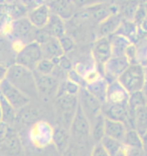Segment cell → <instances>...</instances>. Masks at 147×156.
Segmentation results:
<instances>
[{
    "label": "cell",
    "mask_w": 147,
    "mask_h": 156,
    "mask_svg": "<svg viewBox=\"0 0 147 156\" xmlns=\"http://www.w3.org/2000/svg\"><path fill=\"white\" fill-rule=\"evenodd\" d=\"M6 80L28 96L29 98H36L38 94L33 71L21 65L13 64L9 66Z\"/></svg>",
    "instance_id": "1"
},
{
    "label": "cell",
    "mask_w": 147,
    "mask_h": 156,
    "mask_svg": "<svg viewBox=\"0 0 147 156\" xmlns=\"http://www.w3.org/2000/svg\"><path fill=\"white\" fill-rule=\"evenodd\" d=\"M117 81L129 93L141 91L145 86L144 68L140 64H130Z\"/></svg>",
    "instance_id": "2"
},
{
    "label": "cell",
    "mask_w": 147,
    "mask_h": 156,
    "mask_svg": "<svg viewBox=\"0 0 147 156\" xmlns=\"http://www.w3.org/2000/svg\"><path fill=\"white\" fill-rule=\"evenodd\" d=\"M70 134L72 141L87 144L91 139V123L84 114L80 105L77 108L73 121L70 127Z\"/></svg>",
    "instance_id": "3"
},
{
    "label": "cell",
    "mask_w": 147,
    "mask_h": 156,
    "mask_svg": "<svg viewBox=\"0 0 147 156\" xmlns=\"http://www.w3.org/2000/svg\"><path fill=\"white\" fill-rule=\"evenodd\" d=\"M79 105L88 118L90 123L92 124L96 118L102 115V105L103 104L96 96H94L85 86H82L78 93Z\"/></svg>",
    "instance_id": "4"
},
{
    "label": "cell",
    "mask_w": 147,
    "mask_h": 156,
    "mask_svg": "<svg viewBox=\"0 0 147 156\" xmlns=\"http://www.w3.org/2000/svg\"><path fill=\"white\" fill-rule=\"evenodd\" d=\"M54 128L45 121H37L30 128L29 139L33 146L37 148H45L52 143Z\"/></svg>",
    "instance_id": "5"
},
{
    "label": "cell",
    "mask_w": 147,
    "mask_h": 156,
    "mask_svg": "<svg viewBox=\"0 0 147 156\" xmlns=\"http://www.w3.org/2000/svg\"><path fill=\"white\" fill-rule=\"evenodd\" d=\"M42 59V53L39 44L36 42H31L26 44L22 51L16 55L15 64L21 65L27 69L34 71Z\"/></svg>",
    "instance_id": "6"
},
{
    "label": "cell",
    "mask_w": 147,
    "mask_h": 156,
    "mask_svg": "<svg viewBox=\"0 0 147 156\" xmlns=\"http://www.w3.org/2000/svg\"><path fill=\"white\" fill-rule=\"evenodd\" d=\"M79 107V99L78 95L64 94L58 96L57 99V108L61 116L62 121L65 125L71 127L77 108Z\"/></svg>",
    "instance_id": "7"
},
{
    "label": "cell",
    "mask_w": 147,
    "mask_h": 156,
    "mask_svg": "<svg viewBox=\"0 0 147 156\" xmlns=\"http://www.w3.org/2000/svg\"><path fill=\"white\" fill-rule=\"evenodd\" d=\"M0 94L10 104L16 111L25 107L30 102V98L21 92L19 89L13 86L7 80H4L0 84Z\"/></svg>",
    "instance_id": "8"
},
{
    "label": "cell",
    "mask_w": 147,
    "mask_h": 156,
    "mask_svg": "<svg viewBox=\"0 0 147 156\" xmlns=\"http://www.w3.org/2000/svg\"><path fill=\"white\" fill-rule=\"evenodd\" d=\"M130 63L125 56L121 57H111L106 62L102 69V75L107 80L108 83L118 80L122 73L126 70Z\"/></svg>",
    "instance_id": "9"
},
{
    "label": "cell",
    "mask_w": 147,
    "mask_h": 156,
    "mask_svg": "<svg viewBox=\"0 0 147 156\" xmlns=\"http://www.w3.org/2000/svg\"><path fill=\"white\" fill-rule=\"evenodd\" d=\"M37 29H35L27 17L18 18L13 20V29H12V35L14 39L23 41L25 44L34 42L35 40V34Z\"/></svg>",
    "instance_id": "10"
},
{
    "label": "cell",
    "mask_w": 147,
    "mask_h": 156,
    "mask_svg": "<svg viewBox=\"0 0 147 156\" xmlns=\"http://www.w3.org/2000/svg\"><path fill=\"white\" fill-rule=\"evenodd\" d=\"M92 56L95 64L103 69L105 63L112 57V49L109 38H99L94 43Z\"/></svg>",
    "instance_id": "11"
},
{
    "label": "cell",
    "mask_w": 147,
    "mask_h": 156,
    "mask_svg": "<svg viewBox=\"0 0 147 156\" xmlns=\"http://www.w3.org/2000/svg\"><path fill=\"white\" fill-rule=\"evenodd\" d=\"M35 77L36 87L38 93L42 95L51 98V96L58 94V90L59 87V80L52 75H43L33 71Z\"/></svg>",
    "instance_id": "12"
},
{
    "label": "cell",
    "mask_w": 147,
    "mask_h": 156,
    "mask_svg": "<svg viewBox=\"0 0 147 156\" xmlns=\"http://www.w3.org/2000/svg\"><path fill=\"white\" fill-rule=\"evenodd\" d=\"M22 151V144L17 132L14 129L0 143V155L19 156Z\"/></svg>",
    "instance_id": "13"
},
{
    "label": "cell",
    "mask_w": 147,
    "mask_h": 156,
    "mask_svg": "<svg viewBox=\"0 0 147 156\" xmlns=\"http://www.w3.org/2000/svg\"><path fill=\"white\" fill-rule=\"evenodd\" d=\"M129 94L130 93L117 80L113 81L108 84L107 92H106V101L104 104H128Z\"/></svg>",
    "instance_id": "14"
},
{
    "label": "cell",
    "mask_w": 147,
    "mask_h": 156,
    "mask_svg": "<svg viewBox=\"0 0 147 156\" xmlns=\"http://www.w3.org/2000/svg\"><path fill=\"white\" fill-rule=\"evenodd\" d=\"M52 11L48 4H42L31 9L27 13V18L31 24L37 30H42L48 23Z\"/></svg>",
    "instance_id": "15"
},
{
    "label": "cell",
    "mask_w": 147,
    "mask_h": 156,
    "mask_svg": "<svg viewBox=\"0 0 147 156\" xmlns=\"http://www.w3.org/2000/svg\"><path fill=\"white\" fill-rule=\"evenodd\" d=\"M128 113H129L128 104H103L102 105V115L109 120L122 122L125 124L128 117Z\"/></svg>",
    "instance_id": "16"
},
{
    "label": "cell",
    "mask_w": 147,
    "mask_h": 156,
    "mask_svg": "<svg viewBox=\"0 0 147 156\" xmlns=\"http://www.w3.org/2000/svg\"><path fill=\"white\" fill-rule=\"evenodd\" d=\"M48 7L52 13L58 15L64 20H70L72 16H74L77 8L71 0H52L49 2Z\"/></svg>",
    "instance_id": "17"
},
{
    "label": "cell",
    "mask_w": 147,
    "mask_h": 156,
    "mask_svg": "<svg viewBox=\"0 0 147 156\" xmlns=\"http://www.w3.org/2000/svg\"><path fill=\"white\" fill-rule=\"evenodd\" d=\"M123 17L120 13H114L99 24V38H109L117 32Z\"/></svg>",
    "instance_id": "18"
},
{
    "label": "cell",
    "mask_w": 147,
    "mask_h": 156,
    "mask_svg": "<svg viewBox=\"0 0 147 156\" xmlns=\"http://www.w3.org/2000/svg\"><path fill=\"white\" fill-rule=\"evenodd\" d=\"M40 49H42V58L49 59L52 60L55 58L62 57L65 55L64 51H62L59 41L57 38H52V37H48L45 42L39 44Z\"/></svg>",
    "instance_id": "19"
},
{
    "label": "cell",
    "mask_w": 147,
    "mask_h": 156,
    "mask_svg": "<svg viewBox=\"0 0 147 156\" xmlns=\"http://www.w3.org/2000/svg\"><path fill=\"white\" fill-rule=\"evenodd\" d=\"M127 130V126L122 122L109 120L105 118V136L123 142Z\"/></svg>",
    "instance_id": "20"
},
{
    "label": "cell",
    "mask_w": 147,
    "mask_h": 156,
    "mask_svg": "<svg viewBox=\"0 0 147 156\" xmlns=\"http://www.w3.org/2000/svg\"><path fill=\"white\" fill-rule=\"evenodd\" d=\"M42 30L46 33L49 37L59 39L65 35V20L58 15L52 13L48 23L43 27Z\"/></svg>",
    "instance_id": "21"
},
{
    "label": "cell",
    "mask_w": 147,
    "mask_h": 156,
    "mask_svg": "<svg viewBox=\"0 0 147 156\" xmlns=\"http://www.w3.org/2000/svg\"><path fill=\"white\" fill-rule=\"evenodd\" d=\"M87 11H88L89 14L92 15L96 20L101 23V21L106 20L108 16H110L111 14L119 13V8H117L116 6H111L108 4L99 3V4L90 5L89 7L87 8Z\"/></svg>",
    "instance_id": "22"
},
{
    "label": "cell",
    "mask_w": 147,
    "mask_h": 156,
    "mask_svg": "<svg viewBox=\"0 0 147 156\" xmlns=\"http://www.w3.org/2000/svg\"><path fill=\"white\" fill-rule=\"evenodd\" d=\"M71 142V134L65 127H55L52 132V144L59 153H64Z\"/></svg>",
    "instance_id": "23"
},
{
    "label": "cell",
    "mask_w": 147,
    "mask_h": 156,
    "mask_svg": "<svg viewBox=\"0 0 147 156\" xmlns=\"http://www.w3.org/2000/svg\"><path fill=\"white\" fill-rule=\"evenodd\" d=\"M16 55L12 51L11 42L5 39V37H0V64L5 66H11L15 64Z\"/></svg>",
    "instance_id": "24"
},
{
    "label": "cell",
    "mask_w": 147,
    "mask_h": 156,
    "mask_svg": "<svg viewBox=\"0 0 147 156\" xmlns=\"http://www.w3.org/2000/svg\"><path fill=\"white\" fill-rule=\"evenodd\" d=\"M39 114L35 107L30 105L29 104L17 111V118L16 121H19L20 123L25 125H32L39 121Z\"/></svg>",
    "instance_id": "25"
},
{
    "label": "cell",
    "mask_w": 147,
    "mask_h": 156,
    "mask_svg": "<svg viewBox=\"0 0 147 156\" xmlns=\"http://www.w3.org/2000/svg\"><path fill=\"white\" fill-rule=\"evenodd\" d=\"M137 33H138V27L133 23V20H122L120 27L115 34L126 38L132 44H135L137 42Z\"/></svg>",
    "instance_id": "26"
},
{
    "label": "cell",
    "mask_w": 147,
    "mask_h": 156,
    "mask_svg": "<svg viewBox=\"0 0 147 156\" xmlns=\"http://www.w3.org/2000/svg\"><path fill=\"white\" fill-rule=\"evenodd\" d=\"M17 111L0 94V119L2 122L10 125L16 122Z\"/></svg>",
    "instance_id": "27"
},
{
    "label": "cell",
    "mask_w": 147,
    "mask_h": 156,
    "mask_svg": "<svg viewBox=\"0 0 147 156\" xmlns=\"http://www.w3.org/2000/svg\"><path fill=\"white\" fill-rule=\"evenodd\" d=\"M111 44V49H112V57H121L124 56L125 51L128 48V46L130 44H132L129 40L122 36H119L114 34L111 37H109Z\"/></svg>",
    "instance_id": "28"
},
{
    "label": "cell",
    "mask_w": 147,
    "mask_h": 156,
    "mask_svg": "<svg viewBox=\"0 0 147 156\" xmlns=\"http://www.w3.org/2000/svg\"><path fill=\"white\" fill-rule=\"evenodd\" d=\"M108 84L109 83L107 82V80L105 79L104 76H102L94 83L86 85L85 87L94 96H96L102 104H104L106 101V92H107Z\"/></svg>",
    "instance_id": "29"
},
{
    "label": "cell",
    "mask_w": 147,
    "mask_h": 156,
    "mask_svg": "<svg viewBox=\"0 0 147 156\" xmlns=\"http://www.w3.org/2000/svg\"><path fill=\"white\" fill-rule=\"evenodd\" d=\"M105 137V117L100 115L96 120L91 124V139L94 143H101Z\"/></svg>",
    "instance_id": "30"
},
{
    "label": "cell",
    "mask_w": 147,
    "mask_h": 156,
    "mask_svg": "<svg viewBox=\"0 0 147 156\" xmlns=\"http://www.w3.org/2000/svg\"><path fill=\"white\" fill-rule=\"evenodd\" d=\"M146 107L138 108L134 111L135 130L141 136L147 133V108Z\"/></svg>",
    "instance_id": "31"
},
{
    "label": "cell",
    "mask_w": 147,
    "mask_h": 156,
    "mask_svg": "<svg viewBox=\"0 0 147 156\" xmlns=\"http://www.w3.org/2000/svg\"><path fill=\"white\" fill-rule=\"evenodd\" d=\"M124 147L128 148H143V140L142 136L134 129L127 130L125 137L123 139Z\"/></svg>",
    "instance_id": "32"
},
{
    "label": "cell",
    "mask_w": 147,
    "mask_h": 156,
    "mask_svg": "<svg viewBox=\"0 0 147 156\" xmlns=\"http://www.w3.org/2000/svg\"><path fill=\"white\" fill-rule=\"evenodd\" d=\"M142 1L143 0H125L122 4L121 12H119L123 20H133L134 15Z\"/></svg>",
    "instance_id": "33"
},
{
    "label": "cell",
    "mask_w": 147,
    "mask_h": 156,
    "mask_svg": "<svg viewBox=\"0 0 147 156\" xmlns=\"http://www.w3.org/2000/svg\"><path fill=\"white\" fill-rule=\"evenodd\" d=\"M90 155H91V151H89L88 145L72 141V140L68 146V148L62 154V156H90Z\"/></svg>",
    "instance_id": "34"
},
{
    "label": "cell",
    "mask_w": 147,
    "mask_h": 156,
    "mask_svg": "<svg viewBox=\"0 0 147 156\" xmlns=\"http://www.w3.org/2000/svg\"><path fill=\"white\" fill-rule=\"evenodd\" d=\"M101 144L110 156H116L119 152H121L124 148V145L122 142L118 141V140H115L113 138H110V137H107V136H105L104 138H103V140L101 141Z\"/></svg>",
    "instance_id": "35"
},
{
    "label": "cell",
    "mask_w": 147,
    "mask_h": 156,
    "mask_svg": "<svg viewBox=\"0 0 147 156\" xmlns=\"http://www.w3.org/2000/svg\"><path fill=\"white\" fill-rule=\"evenodd\" d=\"M147 99L143 91H136L129 94V99H128V108L131 111H135L136 108L146 107Z\"/></svg>",
    "instance_id": "36"
},
{
    "label": "cell",
    "mask_w": 147,
    "mask_h": 156,
    "mask_svg": "<svg viewBox=\"0 0 147 156\" xmlns=\"http://www.w3.org/2000/svg\"><path fill=\"white\" fill-rule=\"evenodd\" d=\"M81 87L79 84L72 82V81L65 79L59 83V87L58 90V96L64 95V94H72V95H78Z\"/></svg>",
    "instance_id": "37"
},
{
    "label": "cell",
    "mask_w": 147,
    "mask_h": 156,
    "mask_svg": "<svg viewBox=\"0 0 147 156\" xmlns=\"http://www.w3.org/2000/svg\"><path fill=\"white\" fill-rule=\"evenodd\" d=\"M55 68V65L54 64V62L49 59H45L42 58L39 61V63L37 64V66L35 68V72L39 74H43V75H52Z\"/></svg>",
    "instance_id": "38"
},
{
    "label": "cell",
    "mask_w": 147,
    "mask_h": 156,
    "mask_svg": "<svg viewBox=\"0 0 147 156\" xmlns=\"http://www.w3.org/2000/svg\"><path fill=\"white\" fill-rule=\"evenodd\" d=\"M137 63L147 67V38L140 41L137 46Z\"/></svg>",
    "instance_id": "39"
},
{
    "label": "cell",
    "mask_w": 147,
    "mask_h": 156,
    "mask_svg": "<svg viewBox=\"0 0 147 156\" xmlns=\"http://www.w3.org/2000/svg\"><path fill=\"white\" fill-rule=\"evenodd\" d=\"M52 61L54 62L55 66H58L61 69L65 71V72H68V71H70L74 68L73 63H72L71 60L68 57H65V55H62V57L52 59Z\"/></svg>",
    "instance_id": "40"
},
{
    "label": "cell",
    "mask_w": 147,
    "mask_h": 156,
    "mask_svg": "<svg viewBox=\"0 0 147 156\" xmlns=\"http://www.w3.org/2000/svg\"><path fill=\"white\" fill-rule=\"evenodd\" d=\"M127 60L129 61L130 64H138L137 63V46L136 44H130L128 48L125 51L124 54Z\"/></svg>",
    "instance_id": "41"
},
{
    "label": "cell",
    "mask_w": 147,
    "mask_h": 156,
    "mask_svg": "<svg viewBox=\"0 0 147 156\" xmlns=\"http://www.w3.org/2000/svg\"><path fill=\"white\" fill-rule=\"evenodd\" d=\"M58 41H59V44H61V47H62V51H64L65 54V53H68V52H71L72 50L74 49L75 42H74V40L71 38V37L65 35L64 37L59 38Z\"/></svg>",
    "instance_id": "42"
},
{
    "label": "cell",
    "mask_w": 147,
    "mask_h": 156,
    "mask_svg": "<svg viewBox=\"0 0 147 156\" xmlns=\"http://www.w3.org/2000/svg\"><path fill=\"white\" fill-rule=\"evenodd\" d=\"M67 79L72 81V82H75L77 84H79L80 86H85V82H84V78L81 74L76 71L73 68L72 70L68 71L67 73Z\"/></svg>",
    "instance_id": "43"
},
{
    "label": "cell",
    "mask_w": 147,
    "mask_h": 156,
    "mask_svg": "<svg viewBox=\"0 0 147 156\" xmlns=\"http://www.w3.org/2000/svg\"><path fill=\"white\" fill-rule=\"evenodd\" d=\"M10 14H9V5L6 3L0 4V27L4 24L6 21L10 20Z\"/></svg>",
    "instance_id": "44"
},
{
    "label": "cell",
    "mask_w": 147,
    "mask_h": 156,
    "mask_svg": "<svg viewBox=\"0 0 147 156\" xmlns=\"http://www.w3.org/2000/svg\"><path fill=\"white\" fill-rule=\"evenodd\" d=\"M146 16H147V13H146L145 9H144V6H143V4L141 3L140 6L138 7V9H137V11H136L135 15H134V17H133V23H135L137 27H139L140 23L144 20V18Z\"/></svg>",
    "instance_id": "45"
},
{
    "label": "cell",
    "mask_w": 147,
    "mask_h": 156,
    "mask_svg": "<svg viewBox=\"0 0 147 156\" xmlns=\"http://www.w3.org/2000/svg\"><path fill=\"white\" fill-rule=\"evenodd\" d=\"M12 130L13 129H12V127L10 125L0 121V143H1L3 140L12 132Z\"/></svg>",
    "instance_id": "46"
},
{
    "label": "cell",
    "mask_w": 147,
    "mask_h": 156,
    "mask_svg": "<svg viewBox=\"0 0 147 156\" xmlns=\"http://www.w3.org/2000/svg\"><path fill=\"white\" fill-rule=\"evenodd\" d=\"M90 156H110V155L105 150L101 143H97V144H94L93 148L91 149Z\"/></svg>",
    "instance_id": "47"
},
{
    "label": "cell",
    "mask_w": 147,
    "mask_h": 156,
    "mask_svg": "<svg viewBox=\"0 0 147 156\" xmlns=\"http://www.w3.org/2000/svg\"><path fill=\"white\" fill-rule=\"evenodd\" d=\"M126 156H146L144 148H128L124 147Z\"/></svg>",
    "instance_id": "48"
},
{
    "label": "cell",
    "mask_w": 147,
    "mask_h": 156,
    "mask_svg": "<svg viewBox=\"0 0 147 156\" xmlns=\"http://www.w3.org/2000/svg\"><path fill=\"white\" fill-rule=\"evenodd\" d=\"M26 44L21 40H17V39H14L13 41H11V48H12V51L14 52L15 55H17L18 53L22 51V49L25 47Z\"/></svg>",
    "instance_id": "49"
},
{
    "label": "cell",
    "mask_w": 147,
    "mask_h": 156,
    "mask_svg": "<svg viewBox=\"0 0 147 156\" xmlns=\"http://www.w3.org/2000/svg\"><path fill=\"white\" fill-rule=\"evenodd\" d=\"M7 72H8V67L3 64H0V84L6 79Z\"/></svg>",
    "instance_id": "50"
},
{
    "label": "cell",
    "mask_w": 147,
    "mask_h": 156,
    "mask_svg": "<svg viewBox=\"0 0 147 156\" xmlns=\"http://www.w3.org/2000/svg\"><path fill=\"white\" fill-rule=\"evenodd\" d=\"M71 1L73 2L75 6L78 8V7H84V6L88 5L91 2V0H71Z\"/></svg>",
    "instance_id": "51"
},
{
    "label": "cell",
    "mask_w": 147,
    "mask_h": 156,
    "mask_svg": "<svg viewBox=\"0 0 147 156\" xmlns=\"http://www.w3.org/2000/svg\"><path fill=\"white\" fill-rule=\"evenodd\" d=\"M144 68V78H145V84H147V67H143Z\"/></svg>",
    "instance_id": "52"
},
{
    "label": "cell",
    "mask_w": 147,
    "mask_h": 156,
    "mask_svg": "<svg viewBox=\"0 0 147 156\" xmlns=\"http://www.w3.org/2000/svg\"><path fill=\"white\" fill-rule=\"evenodd\" d=\"M143 93L145 94V98H146V99H147V84H145V86H144V88H143Z\"/></svg>",
    "instance_id": "53"
},
{
    "label": "cell",
    "mask_w": 147,
    "mask_h": 156,
    "mask_svg": "<svg viewBox=\"0 0 147 156\" xmlns=\"http://www.w3.org/2000/svg\"><path fill=\"white\" fill-rule=\"evenodd\" d=\"M116 156H126V154H125V152H124V148H123V150H122L121 152H119Z\"/></svg>",
    "instance_id": "54"
},
{
    "label": "cell",
    "mask_w": 147,
    "mask_h": 156,
    "mask_svg": "<svg viewBox=\"0 0 147 156\" xmlns=\"http://www.w3.org/2000/svg\"><path fill=\"white\" fill-rule=\"evenodd\" d=\"M142 4H143V6H144V9H145L146 13H147V2H145V1H143V2H142Z\"/></svg>",
    "instance_id": "55"
},
{
    "label": "cell",
    "mask_w": 147,
    "mask_h": 156,
    "mask_svg": "<svg viewBox=\"0 0 147 156\" xmlns=\"http://www.w3.org/2000/svg\"><path fill=\"white\" fill-rule=\"evenodd\" d=\"M42 1H48V2H52V0H42Z\"/></svg>",
    "instance_id": "56"
},
{
    "label": "cell",
    "mask_w": 147,
    "mask_h": 156,
    "mask_svg": "<svg viewBox=\"0 0 147 156\" xmlns=\"http://www.w3.org/2000/svg\"><path fill=\"white\" fill-rule=\"evenodd\" d=\"M143 1H145V2H147V0H143Z\"/></svg>",
    "instance_id": "57"
},
{
    "label": "cell",
    "mask_w": 147,
    "mask_h": 156,
    "mask_svg": "<svg viewBox=\"0 0 147 156\" xmlns=\"http://www.w3.org/2000/svg\"><path fill=\"white\" fill-rule=\"evenodd\" d=\"M146 108H147V107H146Z\"/></svg>",
    "instance_id": "58"
}]
</instances>
